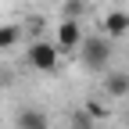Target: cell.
I'll use <instances>...</instances> for the list:
<instances>
[{
	"instance_id": "obj_1",
	"label": "cell",
	"mask_w": 129,
	"mask_h": 129,
	"mask_svg": "<svg viewBox=\"0 0 129 129\" xmlns=\"http://www.w3.org/2000/svg\"><path fill=\"white\" fill-rule=\"evenodd\" d=\"M111 36L104 32V36H83V43H79V64H83L86 72H108L111 64Z\"/></svg>"
},
{
	"instance_id": "obj_2",
	"label": "cell",
	"mask_w": 129,
	"mask_h": 129,
	"mask_svg": "<svg viewBox=\"0 0 129 129\" xmlns=\"http://www.w3.org/2000/svg\"><path fill=\"white\" fill-rule=\"evenodd\" d=\"M57 57H61V47L54 40H32L29 54H25L29 68H36V72H54L57 68Z\"/></svg>"
},
{
	"instance_id": "obj_3",
	"label": "cell",
	"mask_w": 129,
	"mask_h": 129,
	"mask_svg": "<svg viewBox=\"0 0 129 129\" xmlns=\"http://www.w3.org/2000/svg\"><path fill=\"white\" fill-rule=\"evenodd\" d=\"M54 43L61 47V50H79V43H83V25H79V18H61L57 22V36Z\"/></svg>"
},
{
	"instance_id": "obj_4",
	"label": "cell",
	"mask_w": 129,
	"mask_h": 129,
	"mask_svg": "<svg viewBox=\"0 0 129 129\" xmlns=\"http://www.w3.org/2000/svg\"><path fill=\"white\" fill-rule=\"evenodd\" d=\"M104 93L111 97V101H129V72H125V68L108 72V79H104Z\"/></svg>"
},
{
	"instance_id": "obj_5",
	"label": "cell",
	"mask_w": 129,
	"mask_h": 129,
	"mask_svg": "<svg viewBox=\"0 0 129 129\" xmlns=\"http://www.w3.org/2000/svg\"><path fill=\"white\" fill-rule=\"evenodd\" d=\"M104 32L111 40H122L129 32V11H108L104 14Z\"/></svg>"
},
{
	"instance_id": "obj_6",
	"label": "cell",
	"mask_w": 129,
	"mask_h": 129,
	"mask_svg": "<svg viewBox=\"0 0 129 129\" xmlns=\"http://www.w3.org/2000/svg\"><path fill=\"white\" fill-rule=\"evenodd\" d=\"M18 129H50L47 111H40V108H22V111H18Z\"/></svg>"
},
{
	"instance_id": "obj_7",
	"label": "cell",
	"mask_w": 129,
	"mask_h": 129,
	"mask_svg": "<svg viewBox=\"0 0 129 129\" xmlns=\"http://www.w3.org/2000/svg\"><path fill=\"white\" fill-rule=\"evenodd\" d=\"M18 40H22V25H14V22L11 25H0V50H11Z\"/></svg>"
},
{
	"instance_id": "obj_8",
	"label": "cell",
	"mask_w": 129,
	"mask_h": 129,
	"mask_svg": "<svg viewBox=\"0 0 129 129\" xmlns=\"http://www.w3.org/2000/svg\"><path fill=\"white\" fill-rule=\"evenodd\" d=\"M68 125H72V129H97V118L90 115L86 108H79V111H72V115H68Z\"/></svg>"
},
{
	"instance_id": "obj_9",
	"label": "cell",
	"mask_w": 129,
	"mask_h": 129,
	"mask_svg": "<svg viewBox=\"0 0 129 129\" xmlns=\"http://www.w3.org/2000/svg\"><path fill=\"white\" fill-rule=\"evenodd\" d=\"M83 108H86V111H90V115H93V118H97V122H101V118H108V108H104V104H101V101H97V97H90V101H86V104H83Z\"/></svg>"
},
{
	"instance_id": "obj_10",
	"label": "cell",
	"mask_w": 129,
	"mask_h": 129,
	"mask_svg": "<svg viewBox=\"0 0 129 129\" xmlns=\"http://www.w3.org/2000/svg\"><path fill=\"white\" fill-rule=\"evenodd\" d=\"M79 14H83V0H64L61 18H79Z\"/></svg>"
},
{
	"instance_id": "obj_11",
	"label": "cell",
	"mask_w": 129,
	"mask_h": 129,
	"mask_svg": "<svg viewBox=\"0 0 129 129\" xmlns=\"http://www.w3.org/2000/svg\"><path fill=\"white\" fill-rule=\"evenodd\" d=\"M122 118H125V125H129V101H125V111H122Z\"/></svg>"
}]
</instances>
